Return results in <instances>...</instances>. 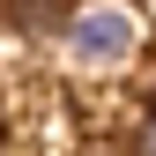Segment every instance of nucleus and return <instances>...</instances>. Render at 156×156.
<instances>
[{"label":"nucleus","mask_w":156,"mask_h":156,"mask_svg":"<svg viewBox=\"0 0 156 156\" xmlns=\"http://www.w3.org/2000/svg\"><path fill=\"white\" fill-rule=\"evenodd\" d=\"M134 37H141V30H134L126 8H82V15L67 23V52L89 60V67H112V60L134 52Z\"/></svg>","instance_id":"1"},{"label":"nucleus","mask_w":156,"mask_h":156,"mask_svg":"<svg viewBox=\"0 0 156 156\" xmlns=\"http://www.w3.org/2000/svg\"><path fill=\"white\" fill-rule=\"evenodd\" d=\"M141 156H156V112H149V126H141Z\"/></svg>","instance_id":"2"}]
</instances>
